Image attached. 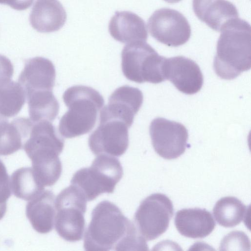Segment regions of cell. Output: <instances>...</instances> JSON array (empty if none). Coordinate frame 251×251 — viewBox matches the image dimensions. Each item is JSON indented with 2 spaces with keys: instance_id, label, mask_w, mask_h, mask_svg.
I'll list each match as a JSON object with an SVG mask.
<instances>
[{
  "instance_id": "cell-1",
  "label": "cell",
  "mask_w": 251,
  "mask_h": 251,
  "mask_svg": "<svg viewBox=\"0 0 251 251\" xmlns=\"http://www.w3.org/2000/svg\"><path fill=\"white\" fill-rule=\"evenodd\" d=\"M83 247L86 251L148 250L146 240L134 223L116 205L106 200L92 210Z\"/></svg>"
},
{
  "instance_id": "cell-2",
  "label": "cell",
  "mask_w": 251,
  "mask_h": 251,
  "mask_svg": "<svg viewBox=\"0 0 251 251\" xmlns=\"http://www.w3.org/2000/svg\"><path fill=\"white\" fill-rule=\"evenodd\" d=\"M221 32L214 59V70L220 78L231 80L251 68V25L237 18L227 22Z\"/></svg>"
},
{
  "instance_id": "cell-3",
  "label": "cell",
  "mask_w": 251,
  "mask_h": 251,
  "mask_svg": "<svg viewBox=\"0 0 251 251\" xmlns=\"http://www.w3.org/2000/svg\"><path fill=\"white\" fill-rule=\"evenodd\" d=\"M63 99L68 110L60 120V134L71 138L91 131L104 103L102 95L92 87L75 85L65 91Z\"/></svg>"
},
{
  "instance_id": "cell-4",
  "label": "cell",
  "mask_w": 251,
  "mask_h": 251,
  "mask_svg": "<svg viewBox=\"0 0 251 251\" xmlns=\"http://www.w3.org/2000/svg\"><path fill=\"white\" fill-rule=\"evenodd\" d=\"M123 175L122 165L117 158L98 155L91 166L77 171L71 180L87 201L95 199L103 193H112Z\"/></svg>"
},
{
  "instance_id": "cell-5",
  "label": "cell",
  "mask_w": 251,
  "mask_h": 251,
  "mask_svg": "<svg viewBox=\"0 0 251 251\" xmlns=\"http://www.w3.org/2000/svg\"><path fill=\"white\" fill-rule=\"evenodd\" d=\"M121 57L123 73L129 80L157 84L166 79L164 72L166 58L159 55L146 42L127 44L123 49Z\"/></svg>"
},
{
  "instance_id": "cell-6",
  "label": "cell",
  "mask_w": 251,
  "mask_h": 251,
  "mask_svg": "<svg viewBox=\"0 0 251 251\" xmlns=\"http://www.w3.org/2000/svg\"><path fill=\"white\" fill-rule=\"evenodd\" d=\"M87 201L83 194L72 185L62 190L56 198L54 227L65 240L75 242L82 239Z\"/></svg>"
},
{
  "instance_id": "cell-7",
  "label": "cell",
  "mask_w": 251,
  "mask_h": 251,
  "mask_svg": "<svg viewBox=\"0 0 251 251\" xmlns=\"http://www.w3.org/2000/svg\"><path fill=\"white\" fill-rule=\"evenodd\" d=\"M173 214V203L166 195L152 194L138 207L134 216L135 225L146 240H152L167 230Z\"/></svg>"
},
{
  "instance_id": "cell-8",
  "label": "cell",
  "mask_w": 251,
  "mask_h": 251,
  "mask_svg": "<svg viewBox=\"0 0 251 251\" xmlns=\"http://www.w3.org/2000/svg\"><path fill=\"white\" fill-rule=\"evenodd\" d=\"M148 27L152 37L170 47L184 45L191 34L190 25L185 16L169 8L155 11L148 21Z\"/></svg>"
},
{
  "instance_id": "cell-9",
  "label": "cell",
  "mask_w": 251,
  "mask_h": 251,
  "mask_svg": "<svg viewBox=\"0 0 251 251\" xmlns=\"http://www.w3.org/2000/svg\"><path fill=\"white\" fill-rule=\"evenodd\" d=\"M128 128L121 120L100 114L99 126L88 139L90 150L96 155L121 156L128 147Z\"/></svg>"
},
{
  "instance_id": "cell-10",
  "label": "cell",
  "mask_w": 251,
  "mask_h": 251,
  "mask_svg": "<svg viewBox=\"0 0 251 251\" xmlns=\"http://www.w3.org/2000/svg\"><path fill=\"white\" fill-rule=\"evenodd\" d=\"M149 129L152 146L161 157L174 159L185 152L188 133L182 124L158 117L151 121Z\"/></svg>"
},
{
  "instance_id": "cell-11",
  "label": "cell",
  "mask_w": 251,
  "mask_h": 251,
  "mask_svg": "<svg viewBox=\"0 0 251 251\" xmlns=\"http://www.w3.org/2000/svg\"><path fill=\"white\" fill-rule=\"evenodd\" d=\"M64 146L63 139L50 122L33 123L23 148L32 163L59 157Z\"/></svg>"
},
{
  "instance_id": "cell-12",
  "label": "cell",
  "mask_w": 251,
  "mask_h": 251,
  "mask_svg": "<svg viewBox=\"0 0 251 251\" xmlns=\"http://www.w3.org/2000/svg\"><path fill=\"white\" fill-rule=\"evenodd\" d=\"M164 72L166 79L184 94H196L202 86L203 77L200 68L190 58L183 56L166 58Z\"/></svg>"
},
{
  "instance_id": "cell-13",
  "label": "cell",
  "mask_w": 251,
  "mask_h": 251,
  "mask_svg": "<svg viewBox=\"0 0 251 251\" xmlns=\"http://www.w3.org/2000/svg\"><path fill=\"white\" fill-rule=\"evenodd\" d=\"M143 102V95L137 88L124 85L116 89L100 114L125 122L129 128Z\"/></svg>"
},
{
  "instance_id": "cell-14",
  "label": "cell",
  "mask_w": 251,
  "mask_h": 251,
  "mask_svg": "<svg viewBox=\"0 0 251 251\" xmlns=\"http://www.w3.org/2000/svg\"><path fill=\"white\" fill-rule=\"evenodd\" d=\"M55 76V69L50 60L35 57L25 61L18 80L26 95L35 91L52 90Z\"/></svg>"
},
{
  "instance_id": "cell-15",
  "label": "cell",
  "mask_w": 251,
  "mask_h": 251,
  "mask_svg": "<svg viewBox=\"0 0 251 251\" xmlns=\"http://www.w3.org/2000/svg\"><path fill=\"white\" fill-rule=\"evenodd\" d=\"M108 30L115 40L123 43L146 42L148 37L145 21L130 11H116L109 21Z\"/></svg>"
},
{
  "instance_id": "cell-16",
  "label": "cell",
  "mask_w": 251,
  "mask_h": 251,
  "mask_svg": "<svg viewBox=\"0 0 251 251\" xmlns=\"http://www.w3.org/2000/svg\"><path fill=\"white\" fill-rule=\"evenodd\" d=\"M175 225L182 235L191 238H203L214 230L216 224L208 211L200 208H186L176 214Z\"/></svg>"
},
{
  "instance_id": "cell-17",
  "label": "cell",
  "mask_w": 251,
  "mask_h": 251,
  "mask_svg": "<svg viewBox=\"0 0 251 251\" xmlns=\"http://www.w3.org/2000/svg\"><path fill=\"white\" fill-rule=\"evenodd\" d=\"M66 20V10L58 0H36L29 15L32 27L42 33L58 31Z\"/></svg>"
},
{
  "instance_id": "cell-18",
  "label": "cell",
  "mask_w": 251,
  "mask_h": 251,
  "mask_svg": "<svg viewBox=\"0 0 251 251\" xmlns=\"http://www.w3.org/2000/svg\"><path fill=\"white\" fill-rule=\"evenodd\" d=\"M193 9L199 19L218 32L239 16L236 6L227 0H193Z\"/></svg>"
},
{
  "instance_id": "cell-19",
  "label": "cell",
  "mask_w": 251,
  "mask_h": 251,
  "mask_svg": "<svg viewBox=\"0 0 251 251\" xmlns=\"http://www.w3.org/2000/svg\"><path fill=\"white\" fill-rule=\"evenodd\" d=\"M55 198L53 192L44 189L26 206V215L32 227L38 233L46 234L53 228L56 214Z\"/></svg>"
},
{
  "instance_id": "cell-20",
  "label": "cell",
  "mask_w": 251,
  "mask_h": 251,
  "mask_svg": "<svg viewBox=\"0 0 251 251\" xmlns=\"http://www.w3.org/2000/svg\"><path fill=\"white\" fill-rule=\"evenodd\" d=\"M32 124L25 118H18L10 123L7 119L0 122V155H10L21 149Z\"/></svg>"
},
{
  "instance_id": "cell-21",
  "label": "cell",
  "mask_w": 251,
  "mask_h": 251,
  "mask_svg": "<svg viewBox=\"0 0 251 251\" xmlns=\"http://www.w3.org/2000/svg\"><path fill=\"white\" fill-rule=\"evenodd\" d=\"M30 120L33 123L52 122L57 116L59 104L52 90H40L26 94Z\"/></svg>"
},
{
  "instance_id": "cell-22",
  "label": "cell",
  "mask_w": 251,
  "mask_h": 251,
  "mask_svg": "<svg viewBox=\"0 0 251 251\" xmlns=\"http://www.w3.org/2000/svg\"><path fill=\"white\" fill-rule=\"evenodd\" d=\"M213 213L217 222L225 227H232L245 219L247 207L234 197H223L215 204Z\"/></svg>"
},
{
  "instance_id": "cell-23",
  "label": "cell",
  "mask_w": 251,
  "mask_h": 251,
  "mask_svg": "<svg viewBox=\"0 0 251 251\" xmlns=\"http://www.w3.org/2000/svg\"><path fill=\"white\" fill-rule=\"evenodd\" d=\"M10 184L14 196L25 201L32 199L44 189L31 167H23L14 171Z\"/></svg>"
},
{
  "instance_id": "cell-24",
  "label": "cell",
  "mask_w": 251,
  "mask_h": 251,
  "mask_svg": "<svg viewBox=\"0 0 251 251\" xmlns=\"http://www.w3.org/2000/svg\"><path fill=\"white\" fill-rule=\"evenodd\" d=\"M26 99L25 91L19 83L11 80L0 86V114L7 119L16 115Z\"/></svg>"
},
{
  "instance_id": "cell-25",
  "label": "cell",
  "mask_w": 251,
  "mask_h": 251,
  "mask_svg": "<svg viewBox=\"0 0 251 251\" xmlns=\"http://www.w3.org/2000/svg\"><path fill=\"white\" fill-rule=\"evenodd\" d=\"M250 241L247 235L241 231H233L222 240L220 250H250Z\"/></svg>"
},
{
  "instance_id": "cell-26",
  "label": "cell",
  "mask_w": 251,
  "mask_h": 251,
  "mask_svg": "<svg viewBox=\"0 0 251 251\" xmlns=\"http://www.w3.org/2000/svg\"><path fill=\"white\" fill-rule=\"evenodd\" d=\"M10 179L6 168L0 159V204H6L11 196Z\"/></svg>"
},
{
  "instance_id": "cell-27",
  "label": "cell",
  "mask_w": 251,
  "mask_h": 251,
  "mask_svg": "<svg viewBox=\"0 0 251 251\" xmlns=\"http://www.w3.org/2000/svg\"><path fill=\"white\" fill-rule=\"evenodd\" d=\"M14 68L11 61L0 54V86L11 80Z\"/></svg>"
},
{
  "instance_id": "cell-28",
  "label": "cell",
  "mask_w": 251,
  "mask_h": 251,
  "mask_svg": "<svg viewBox=\"0 0 251 251\" xmlns=\"http://www.w3.org/2000/svg\"><path fill=\"white\" fill-rule=\"evenodd\" d=\"M34 0H0V4H6L19 11L28 8Z\"/></svg>"
},
{
  "instance_id": "cell-29",
  "label": "cell",
  "mask_w": 251,
  "mask_h": 251,
  "mask_svg": "<svg viewBox=\"0 0 251 251\" xmlns=\"http://www.w3.org/2000/svg\"><path fill=\"white\" fill-rule=\"evenodd\" d=\"M165 1L169 3H177L181 1V0H164Z\"/></svg>"
},
{
  "instance_id": "cell-30",
  "label": "cell",
  "mask_w": 251,
  "mask_h": 251,
  "mask_svg": "<svg viewBox=\"0 0 251 251\" xmlns=\"http://www.w3.org/2000/svg\"><path fill=\"white\" fill-rule=\"evenodd\" d=\"M5 119H5L4 118H3L0 114V122H1L2 121L4 120H5Z\"/></svg>"
}]
</instances>
